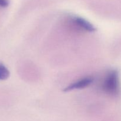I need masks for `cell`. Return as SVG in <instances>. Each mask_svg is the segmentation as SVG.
<instances>
[{
  "label": "cell",
  "instance_id": "277c9868",
  "mask_svg": "<svg viewBox=\"0 0 121 121\" xmlns=\"http://www.w3.org/2000/svg\"><path fill=\"white\" fill-rule=\"evenodd\" d=\"M9 76V72L4 65L0 63V80L8 79Z\"/></svg>",
  "mask_w": 121,
  "mask_h": 121
},
{
  "label": "cell",
  "instance_id": "5b68a950",
  "mask_svg": "<svg viewBox=\"0 0 121 121\" xmlns=\"http://www.w3.org/2000/svg\"><path fill=\"white\" fill-rule=\"evenodd\" d=\"M8 5V0H0V7L5 8Z\"/></svg>",
  "mask_w": 121,
  "mask_h": 121
},
{
  "label": "cell",
  "instance_id": "6da1fadb",
  "mask_svg": "<svg viewBox=\"0 0 121 121\" xmlns=\"http://www.w3.org/2000/svg\"><path fill=\"white\" fill-rule=\"evenodd\" d=\"M103 89L108 94L117 95L119 91V80L118 73L112 70L108 73L103 83Z\"/></svg>",
  "mask_w": 121,
  "mask_h": 121
},
{
  "label": "cell",
  "instance_id": "3957f363",
  "mask_svg": "<svg viewBox=\"0 0 121 121\" xmlns=\"http://www.w3.org/2000/svg\"><path fill=\"white\" fill-rule=\"evenodd\" d=\"M73 21L77 26L86 31L95 32L96 30L95 27L91 22L83 18L79 17H74Z\"/></svg>",
  "mask_w": 121,
  "mask_h": 121
},
{
  "label": "cell",
  "instance_id": "7a4b0ae2",
  "mask_svg": "<svg viewBox=\"0 0 121 121\" xmlns=\"http://www.w3.org/2000/svg\"><path fill=\"white\" fill-rule=\"evenodd\" d=\"M93 79L91 78H85L76 82L69 85L67 87L64 89L63 91L69 92L75 89H82L89 86L93 82Z\"/></svg>",
  "mask_w": 121,
  "mask_h": 121
}]
</instances>
